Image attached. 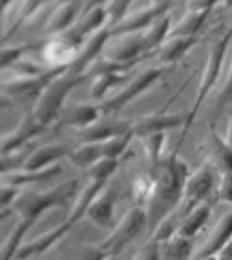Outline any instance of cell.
<instances>
[{"label": "cell", "instance_id": "34", "mask_svg": "<svg viewBox=\"0 0 232 260\" xmlns=\"http://www.w3.org/2000/svg\"><path fill=\"white\" fill-rule=\"evenodd\" d=\"M41 47V43H24V45H15V47H8L4 45L2 49V69L8 71L11 65H15L17 61L24 60V54L30 50Z\"/></svg>", "mask_w": 232, "mask_h": 260}, {"label": "cell", "instance_id": "4", "mask_svg": "<svg viewBox=\"0 0 232 260\" xmlns=\"http://www.w3.org/2000/svg\"><path fill=\"white\" fill-rule=\"evenodd\" d=\"M67 71V67H50L47 73L34 78H10L2 84V95H4V103L10 101L15 106H21L24 112H34L38 106L39 99L43 91L49 87L52 80L61 76Z\"/></svg>", "mask_w": 232, "mask_h": 260}, {"label": "cell", "instance_id": "42", "mask_svg": "<svg viewBox=\"0 0 232 260\" xmlns=\"http://www.w3.org/2000/svg\"><path fill=\"white\" fill-rule=\"evenodd\" d=\"M110 0H82V15L87 13V11L95 10V8H103V6H108Z\"/></svg>", "mask_w": 232, "mask_h": 260}, {"label": "cell", "instance_id": "21", "mask_svg": "<svg viewBox=\"0 0 232 260\" xmlns=\"http://www.w3.org/2000/svg\"><path fill=\"white\" fill-rule=\"evenodd\" d=\"M232 242V210L227 212L219 221L214 225L210 236L205 242L203 249L197 253L195 260L206 258V256H217L225 249V245Z\"/></svg>", "mask_w": 232, "mask_h": 260}, {"label": "cell", "instance_id": "24", "mask_svg": "<svg viewBox=\"0 0 232 260\" xmlns=\"http://www.w3.org/2000/svg\"><path fill=\"white\" fill-rule=\"evenodd\" d=\"M212 208H214V205H212V201H208V203H203V205H199L191 212H188L180 219V223H178V229H177L178 236L195 240V236L205 229V225L210 219Z\"/></svg>", "mask_w": 232, "mask_h": 260}, {"label": "cell", "instance_id": "37", "mask_svg": "<svg viewBox=\"0 0 232 260\" xmlns=\"http://www.w3.org/2000/svg\"><path fill=\"white\" fill-rule=\"evenodd\" d=\"M110 255L108 253H104L98 244H93V245H84L80 249H76V253L73 255V258L69 260H108Z\"/></svg>", "mask_w": 232, "mask_h": 260}, {"label": "cell", "instance_id": "45", "mask_svg": "<svg viewBox=\"0 0 232 260\" xmlns=\"http://www.w3.org/2000/svg\"><path fill=\"white\" fill-rule=\"evenodd\" d=\"M15 0H2V11H4V15L8 13V10H10V6L13 4Z\"/></svg>", "mask_w": 232, "mask_h": 260}, {"label": "cell", "instance_id": "20", "mask_svg": "<svg viewBox=\"0 0 232 260\" xmlns=\"http://www.w3.org/2000/svg\"><path fill=\"white\" fill-rule=\"evenodd\" d=\"M199 36L193 38H186V36H169L168 41L154 52V60L162 67H169V65L177 63L188 54L189 50L193 49L195 45H199Z\"/></svg>", "mask_w": 232, "mask_h": 260}, {"label": "cell", "instance_id": "29", "mask_svg": "<svg viewBox=\"0 0 232 260\" xmlns=\"http://www.w3.org/2000/svg\"><path fill=\"white\" fill-rule=\"evenodd\" d=\"M210 15V11H201V10H188L178 21L177 26L171 30V36H186V38H193L199 36L201 28L205 26L206 19Z\"/></svg>", "mask_w": 232, "mask_h": 260}, {"label": "cell", "instance_id": "3", "mask_svg": "<svg viewBox=\"0 0 232 260\" xmlns=\"http://www.w3.org/2000/svg\"><path fill=\"white\" fill-rule=\"evenodd\" d=\"M230 41H232V26L210 45L208 56H206V61H205V69H203L199 86H197V93H195V103H193V106H191V110L188 112V123H186V126L182 128L180 141L186 138V134H188L191 125H193V121L197 119V115H199L206 97H208L212 93V89L216 87L217 80H219V76H221L223 60H225V54H227Z\"/></svg>", "mask_w": 232, "mask_h": 260}, {"label": "cell", "instance_id": "40", "mask_svg": "<svg viewBox=\"0 0 232 260\" xmlns=\"http://www.w3.org/2000/svg\"><path fill=\"white\" fill-rule=\"evenodd\" d=\"M140 260H162L160 255V242L154 238L149 240V244L143 247V251L140 253Z\"/></svg>", "mask_w": 232, "mask_h": 260}, {"label": "cell", "instance_id": "26", "mask_svg": "<svg viewBox=\"0 0 232 260\" xmlns=\"http://www.w3.org/2000/svg\"><path fill=\"white\" fill-rule=\"evenodd\" d=\"M171 30L173 28H171V17L169 15H163L152 26L147 28L145 32H143V45H145L147 56L154 54L168 41V38L171 36Z\"/></svg>", "mask_w": 232, "mask_h": 260}, {"label": "cell", "instance_id": "49", "mask_svg": "<svg viewBox=\"0 0 232 260\" xmlns=\"http://www.w3.org/2000/svg\"><path fill=\"white\" fill-rule=\"evenodd\" d=\"M108 260H121V256H110Z\"/></svg>", "mask_w": 232, "mask_h": 260}, {"label": "cell", "instance_id": "36", "mask_svg": "<svg viewBox=\"0 0 232 260\" xmlns=\"http://www.w3.org/2000/svg\"><path fill=\"white\" fill-rule=\"evenodd\" d=\"M225 106H232V60L228 65L227 76H225V82H223L221 89L216 97V108H225Z\"/></svg>", "mask_w": 232, "mask_h": 260}, {"label": "cell", "instance_id": "22", "mask_svg": "<svg viewBox=\"0 0 232 260\" xmlns=\"http://www.w3.org/2000/svg\"><path fill=\"white\" fill-rule=\"evenodd\" d=\"M106 26H110V13L108 8L103 6V8H95V10L84 13L73 26V32L87 43V39H91L95 34H98Z\"/></svg>", "mask_w": 232, "mask_h": 260}, {"label": "cell", "instance_id": "35", "mask_svg": "<svg viewBox=\"0 0 232 260\" xmlns=\"http://www.w3.org/2000/svg\"><path fill=\"white\" fill-rule=\"evenodd\" d=\"M134 0H110L108 2V13H110V26H115L121 22L124 17L128 15V10Z\"/></svg>", "mask_w": 232, "mask_h": 260}, {"label": "cell", "instance_id": "13", "mask_svg": "<svg viewBox=\"0 0 232 260\" xmlns=\"http://www.w3.org/2000/svg\"><path fill=\"white\" fill-rule=\"evenodd\" d=\"M188 123V114L178 112V114H163V112H152V114L141 115L134 121L132 132L136 138H145L151 134H160V132H169V130L186 126Z\"/></svg>", "mask_w": 232, "mask_h": 260}, {"label": "cell", "instance_id": "12", "mask_svg": "<svg viewBox=\"0 0 232 260\" xmlns=\"http://www.w3.org/2000/svg\"><path fill=\"white\" fill-rule=\"evenodd\" d=\"M47 128H49V126L43 125V123L34 115V112H26V114L22 115V119L19 121V125H17L15 128L11 130V132H6V134L2 136V156L24 149L30 141L39 138Z\"/></svg>", "mask_w": 232, "mask_h": 260}, {"label": "cell", "instance_id": "44", "mask_svg": "<svg viewBox=\"0 0 232 260\" xmlns=\"http://www.w3.org/2000/svg\"><path fill=\"white\" fill-rule=\"evenodd\" d=\"M225 140H227V143L232 147V114H230V117H228V123H227V134H225Z\"/></svg>", "mask_w": 232, "mask_h": 260}, {"label": "cell", "instance_id": "7", "mask_svg": "<svg viewBox=\"0 0 232 260\" xmlns=\"http://www.w3.org/2000/svg\"><path fill=\"white\" fill-rule=\"evenodd\" d=\"M168 67L156 65V67H147V69L140 71L136 76L130 78V82H126L114 97L106 99L101 103V110H103V117H114L117 115L121 110H124L132 101L140 97L141 93H145L147 89H151L163 75H165Z\"/></svg>", "mask_w": 232, "mask_h": 260}, {"label": "cell", "instance_id": "18", "mask_svg": "<svg viewBox=\"0 0 232 260\" xmlns=\"http://www.w3.org/2000/svg\"><path fill=\"white\" fill-rule=\"evenodd\" d=\"M205 145L206 154H208V164H212L217 169V173H232V147L214 126H210V130H208Z\"/></svg>", "mask_w": 232, "mask_h": 260}, {"label": "cell", "instance_id": "31", "mask_svg": "<svg viewBox=\"0 0 232 260\" xmlns=\"http://www.w3.org/2000/svg\"><path fill=\"white\" fill-rule=\"evenodd\" d=\"M50 0H21V6H19V13H17L15 21H13V24H11V28L8 30V32L4 34V41L8 38H10L11 34H15L17 30H19V26H22L24 22L28 21V19H32L36 13H38L43 6L49 4ZM56 4V0H54Z\"/></svg>", "mask_w": 232, "mask_h": 260}, {"label": "cell", "instance_id": "2", "mask_svg": "<svg viewBox=\"0 0 232 260\" xmlns=\"http://www.w3.org/2000/svg\"><path fill=\"white\" fill-rule=\"evenodd\" d=\"M149 171L154 179V186H152L151 197L147 201L145 210L149 219V233L152 234L158 225L165 221L182 203L184 188L191 171L188 164L178 156L177 151L165 154L162 162L154 168H149Z\"/></svg>", "mask_w": 232, "mask_h": 260}, {"label": "cell", "instance_id": "1", "mask_svg": "<svg viewBox=\"0 0 232 260\" xmlns=\"http://www.w3.org/2000/svg\"><path fill=\"white\" fill-rule=\"evenodd\" d=\"M78 188H80L78 179H69L45 191H28L19 197L15 205L11 206V212H15L19 219L2 245V260H15L17 253L24 245L28 231L49 210L63 208L71 201H76L80 193Z\"/></svg>", "mask_w": 232, "mask_h": 260}, {"label": "cell", "instance_id": "8", "mask_svg": "<svg viewBox=\"0 0 232 260\" xmlns=\"http://www.w3.org/2000/svg\"><path fill=\"white\" fill-rule=\"evenodd\" d=\"M217 169L212 164L201 166L197 171L189 175L186 188H184L182 203L178 206V216L184 217L188 212L197 208L203 203L216 199L217 184H219V177H217Z\"/></svg>", "mask_w": 232, "mask_h": 260}, {"label": "cell", "instance_id": "17", "mask_svg": "<svg viewBox=\"0 0 232 260\" xmlns=\"http://www.w3.org/2000/svg\"><path fill=\"white\" fill-rule=\"evenodd\" d=\"M82 17V0H67L56 4L54 11L50 13L45 24V32L49 36H59L69 32Z\"/></svg>", "mask_w": 232, "mask_h": 260}, {"label": "cell", "instance_id": "30", "mask_svg": "<svg viewBox=\"0 0 232 260\" xmlns=\"http://www.w3.org/2000/svg\"><path fill=\"white\" fill-rule=\"evenodd\" d=\"M165 141H168V132H160V134H151L141 138V145H143V151H145L147 162H149V168H154L162 162L163 154V147H165Z\"/></svg>", "mask_w": 232, "mask_h": 260}, {"label": "cell", "instance_id": "28", "mask_svg": "<svg viewBox=\"0 0 232 260\" xmlns=\"http://www.w3.org/2000/svg\"><path fill=\"white\" fill-rule=\"evenodd\" d=\"M162 260H189L193 255V240L175 234L173 238L160 242Z\"/></svg>", "mask_w": 232, "mask_h": 260}, {"label": "cell", "instance_id": "43", "mask_svg": "<svg viewBox=\"0 0 232 260\" xmlns=\"http://www.w3.org/2000/svg\"><path fill=\"white\" fill-rule=\"evenodd\" d=\"M217 258L219 260H232V242L228 245H225V249L217 255Z\"/></svg>", "mask_w": 232, "mask_h": 260}, {"label": "cell", "instance_id": "33", "mask_svg": "<svg viewBox=\"0 0 232 260\" xmlns=\"http://www.w3.org/2000/svg\"><path fill=\"white\" fill-rule=\"evenodd\" d=\"M121 166V160H112V158H103L98 160L93 168H89L86 171V179H95V180H106L110 182V179L115 175V171Z\"/></svg>", "mask_w": 232, "mask_h": 260}, {"label": "cell", "instance_id": "41", "mask_svg": "<svg viewBox=\"0 0 232 260\" xmlns=\"http://www.w3.org/2000/svg\"><path fill=\"white\" fill-rule=\"evenodd\" d=\"M223 0H188V10L212 11Z\"/></svg>", "mask_w": 232, "mask_h": 260}, {"label": "cell", "instance_id": "27", "mask_svg": "<svg viewBox=\"0 0 232 260\" xmlns=\"http://www.w3.org/2000/svg\"><path fill=\"white\" fill-rule=\"evenodd\" d=\"M98 160H103L101 143H78L76 147H73V151L69 154V162L82 171L93 168Z\"/></svg>", "mask_w": 232, "mask_h": 260}, {"label": "cell", "instance_id": "47", "mask_svg": "<svg viewBox=\"0 0 232 260\" xmlns=\"http://www.w3.org/2000/svg\"><path fill=\"white\" fill-rule=\"evenodd\" d=\"M221 4H223V8H227L228 10V8H232V0H223Z\"/></svg>", "mask_w": 232, "mask_h": 260}, {"label": "cell", "instance_id": "15", "mask_svg": "<svg viewBox=\"0 0 232 260\" xmlns=\"http://www.w3.org/2000/svg\"><path fill=\"white\" fill-rule=\"evenodd\" d=\"M132 125H134V121L117 119V117H103L95 125L78 130L76 140L80 143H103V141L114 140V138L126 134V132H132Z\"/></svg>", "mask_w": 232, "mask_h": 260}, {"label": "cell", "instance_id": "39", "mask_svg": "<svg viewBox=\"0 0 232 260\" xmlns=\"http://www.w3.org/2000/svg\"><path fill=\"white\" fill-rule=\"evenodd\" d=\"M19 193L21 190L19 188H13V186L2 184V199H0V206H2V212H8V206H13L19 199Z\"/></svg>", "mask_w": 232, "mask_h": 260}, {"label": "cell", "instance_id": "16", "mask_svg": "<svg viewBox=\"0 0 232 260\" xmlns=\"http://www.w3.org/2000/svg\"><path fill=\"white\" fill-rule=\"evenodd\" d=\"M115 205H117V190L112 184H108L104 188L103 193L93 201L86 217L93 225H97V227L104 229V231H114L115 225H117Z\"/></svg>", "mask_w": 232, "mask_h": 260}, {"label": "cell", "instance_id": "11", "mask_svg": "<svg viewBox=\"0 0 232 260\" xmlns=\"http://www.w3.org/2000/svg\"><path fill=\"white\" fill-rule=\"evenodd\" d=\"M98 119H103L101 103H67L52 126L54 130L75 128L78 132L95 125Z\"/></svg>", "mask_w": 232, "mask_h": 260}, {"label": "cell", "instance_id": "23", "mask_svg": "<svg viewBox=\"0 0 232 260\" xmlns=\"http://www.w3.org/2000/svg\"><path fill=\"white\" fill-rule=\"evenodd\" d=\"M61 173V166H54L49 169H41V171H13V173L2 175V184L13 186V188H24V186H36L50 182V180Z\"/></svg>", "mask_w": 232, "mask_h": 260}, {"label": "cell", "instance_id": "5", "mask_svg": "<svg viewBox=\"0 0 232 260\" xmlns=\"http://www.w3.org/2000/svg\"><path fill=\"white\" fill-rule=\"evenodd\" d=\"M86 80H89L87 75H73L69 71H65L63 75L50 82L49 87L43 91L38 106L34 108V115H36L43 125L52 126L56 123V119H58L59 112H61L63 106L67 104L69 93L73 91V89H76L78 86H82Z\"/></svg>", "mask_w": 232, "mask_h": 260}, {"label": "cell", "instance_id": "38", "mask_svg": "<svg viewBox=\"0 0 232 260\" xmlns=\"http://www.w3.org/2000/svg\"><path fill=\"white\" fill-rule=\"evenodd\" d=\"M216 199L221 201V203H227V205H232V173L219 175Z\"/></svg>", "mask_w": 232, "mask_h": 260}, {"label": "cell", "instance_id": "14", "mask_svg": "<svg viewBox=\"0 0 232 260\" xmlns=\"http://www.w3.org/2000/svg\"><path fill=\"white\" fill-rule=\"evenodd\" d=\"M171 6H160V4H151L147 8L128 13L123 21L117 22L115 26H112V38H119V36H126V34H138L145 32L147 28L152 26L158 19H162L163 15H168V11Z\"/></svg>", "mask_w": 232, "mask_h": 260}, {"label": "cell", "instance_id": "19", "mask_svg": "<svg viewBox=\"0 0 232 260\" xmlns=\"http://www.w3.org/2000/svg\"><path fill=\"white\" fill-rule=\"evenodd\" d=\"M71 151L73 147L65 143H49V145L38 147L30 152L22 171H41V169L54 168L61 158H69Z\"/></svg>", "mask_w": 232, "mask_h": 260}, {"label": "cell", "instance_id": "46", "mask_svg": "<svg viewBox=\"0 0 232 260\" xmlns=\"http://www.w3.org/2000/svg\"><path fill=\"white\" fill-rule=\"evenodd\" d=\"M151 4H160V6H173V0H152Z\"/></svg>", "mask_w": 232, "mask_h": 260}, {"label": "cell", "instance_id": "25", "mask_svg": "<svg viewBox=\"0 0 232 260\" xmlns=\"http://www.w3.org/2000/svg\"><path fill=\"white\" fill-rule=\"evenodd\" d=\"M132 76H128L126 73H104L98 75L95 78H91V87H89V97L95 103H103V99L108 95L110 91H114L115 87L130 82ZM106 101V99H104Z\"/></svg>", "mask_w": 232, "mask_h": 260}, {"label": "cell", "instance_id": "48", "mask_svg": "<svg viewBox=\"0 0 232 260\" xmlns=\"http://www.w3.org/2000/svg\"><path fill=\"white\" fill-rule=\"evenodd\" d=\"M201 260H219L217 256H206V258H201Z\"/></svg>", "mask_w": 232, "mask_h": 260}, {"label": "cell", "instance_id": "6", "mask_svg": "<svg viewBox=\"0 0 232 260\" xmlns=\"http://www.w3.org/2000/svg\"><path fill=\"white\" fill-rule=\"evenodd\" d=\"M143 231H149V219H147V210L145 206L134 205L123 219L115 225L114 231H110V234L98 244V247L108 253L110 256H119L121 251L126 249L132 242L140 238Z\"/></svg>", "mask_w": 232, "mask_h": 260}, {"label": "cell", "instance_id": "50", "mask_svg": "<svg viewBox=\"0 0 232 260\" xmlns=\"http://www.w3.org/2000/svg\"><path fill=\"white\" fill-rule=\"evenodd\" d=\"M61 2H67V0H56V4H61Z\"/></svg>", "mask_w": 232, "mask_h": 260}, {"label": "cell", "instance_id": "32", "mask_svg": "<svg viewBox=\"0 0 232 260\" xmlns=\"http://www.w3.org/2000/svg\"><path fill=\"white\" fill-rule=\"evenodd\" d=\"M136 136L134 132H126L123 136H117L114 140L103 141L101 143V149H103V158H112V160H121L123 154L128 149L130 141L134 140Z\"/></svg>", "mask_w": 232, "mask_h": 260}, {"label": "cell", "instance_id": "10", "mask_svg": "<svg viewBox=\"0 0 232 260\" xmlns=\"http://www.w3.org/2000/svg\"><path fill=\"white\" fill-rule=\"evenodd\" d=\"M104 58L121 65H138L147 58L145 45H143V32L126 34L112 38L104 49Z\"/></svg>", "mask_w": 232, "mask_h": 260}, {"label": "cell", "instance_id": "9", "mask_svg": "<svg viewBox=\"0 0 232 260\" xmlns=\"http://www.w3.org/2000/svg\"><path fill=\"white\" fill-rule=\"evenodd\" d=\"M86 41L78 38L73 28L69 32L59 34V36H52V38L41 41V58H43V65L47 67H67L76 60V56L80 54V50L84 49Z\"/></svg>", "mask_w": 232, "mask_h": 260}]
</instances>
